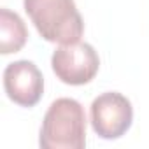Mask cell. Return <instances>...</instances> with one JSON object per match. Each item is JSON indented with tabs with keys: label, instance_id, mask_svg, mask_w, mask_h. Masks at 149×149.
<instances>
[{
	"label": "cell",
	"instance_id": "1",
	"mask_svg": "<svg viewBox=\"0 0 149 149\" xmlns=\"http://www.w3.org/2000/svg\"><path fill=\"white\" fill-rule=\"evenodd\" d=\"M25 11L42 39L54 44L79 42L84 21L74 0H23Z\"/></svg>",
	"mask_w": 149,
	"mask_h": 149
},
{
	"label": "cell",
	"instance_id": "2",
	"mask_svg": "<svg viewBox=\"0 0 149 149\" xmlns=\"http://www.w3.org/2000/svg\"><path fill=\"white\" fill-rule=\"evenodd\" d=\"M42 149H83L86 146L84 107L74 98L54 100L42 119Z\"/></svg>",
	"mask_w": 149,
	"mask_h": 149
},
{
	"label": "cell",
	"instance_id": "3",
	"mask_svg": "<svg viewBox=\"0 0 149 149\" xmlns=\"http://www.w3.org/2000/svg\"><path fill=\"white\" fill-rule=\"evenodd\" d=\"M51 67L56 77L70 86H83L95 79L100 68V58L95 47L88 42L60 44L53 53Z\"/></svg>",
	"mask_w": 149,
	"mask_h": 149
},
{
	"label": "cell",
	"instance_id": "4",
	"mask_svg": "<svg viewBox=\"0 0 149 149\" xmlns=\"http://www.w3.org/2000/svg\"><path fill=\"white\" fill-rule=\"evenodd\" d=\"M90 116L93 132L100 139L112 140L123 137L130 130L133 121V109L132 102L125 95L118 91H107L93 100Z\"/></svg>",
	"mask_w": 149,
	"mask_h": 149
},
{
	"label": "cell",
	"instance_id": "5",
	"mask_svg": "<svg viewBox=\"0 0 149 149\" xmlns=\"http://www.w3.org/2000/svg\"><path fill=\"white\" fill-rule=\"evenodd\" d=\"M4 90L14 104L21 107H33L44 93L42 72L33 61H13L4 70Z\"/></svg>",
	"mask_w": 149,
	"mask_h": 149
},
{
	"label": "cell",
	"instance_id": "6",
	"mask_svg": "<svg viewBox=\"0 0 149 149\" xmlns=\"http://www.w3.org/2000/svg\"><path fill=\"white\" fill-rule=\"evenodd\" d=\"M26 39L28 30L23 19L9 9H0V53L11 54L21 51Z\"/></svg>",
	"mask_w": 149,
	"mask_h": 149
}]
</instances>
